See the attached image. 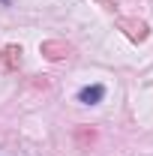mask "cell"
I'll use <instances>...</instances> for the list:
<instances>
[{
    "label": "cell",
    "instance_id": "obj_1",
    "mask_svg": "<svg viewBox=\"0 0 153 156\" xmlns=\"http://www.w3.org/2000/svg\"><path fill=\"white\" fill-rule=\"evenodd\" d=\"M117 27L132 39V42H144V39L150 36L147 21H141V18H129V15H126V18H117Z\"/></svg>",
    "mask_w": 153,
    "mask_h": 156
},
{
    "label": "cell",
    "instance_id": "obj_2",
    "mask_svg": "<svg viewBox=\"0 0 153 156\" xmlns=\"http://www.w3.org/2000/svg\"><path fill=\"white\" fill-rule=\"evenodd\" d=\"M39 54L45 60H51V63H57V60H66L72 54V45H69V42H60V39H45V42L39 45Z\"/></svg>",
    "mask_w": 153,
    "mask_h": 156
},
{
    "label": "cell",
    "instance_id": "obj_3",
    "mask_svg": "<svg viewBox=\"0 0 153 156\" xmlns=\"http://www.w3.org/2000/svg\"><path fill=\"white\" fill-rule=\"evenodd\" d=\"M105 96V87L102 84H90V87H81L78 90V102H84V105H96V102H102Z\"/></svg>",
    "mask_w": 153,
    "mask_h": 156
},
{
    "label": "cell",
    "instance_id": "obj_4",
    "mask_svg": "<svg viewBox=\"0 0 153 156\" xmlns=\"http://www.w3.org/2000/svg\"><path fill=\"white\" fill-rule=\"evenodd\" d=\"M3 66H6L9 72H15L21 66V45H6V48H3Z\"/></svg>",
    "mask_w": 153,
    "mask_h": 156
},
{
    "label": "cell",
    "instance_id": "obj_5",
    "mask_svg": "<svg viewBox=\"0 0 153 156\" xmlns=\"http://www.w3.org/2000/svg\"><path fill=\"white\" fill-rule=\"evenodd\" d=\"M99 6H105V9H117L120 6V0H96Z\"/></svg>",
    "mask_w": 153,
    "mask_h": 156
},
{
    "label": "cell",
    "instance_id": "obj_6",
    "mask_svg": "<svg viewBox=\"0 0 153 156\" xmlns=\"http://www.w3.org/2000/svg\"><path fill=\"white\" fill-rule=\"evenodd\" d=\"M0 156H21V153H0Z\"/></svg>",
    "mask_w": 153,
    "mask_h": 156
}]
</instances>
